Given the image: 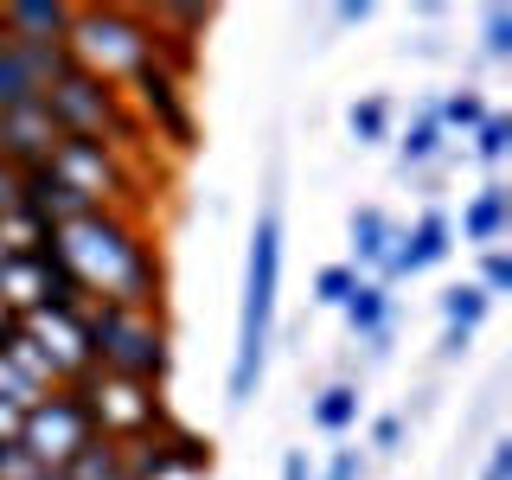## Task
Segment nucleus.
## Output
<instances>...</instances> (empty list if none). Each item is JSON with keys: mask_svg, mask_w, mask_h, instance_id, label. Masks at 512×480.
<instances>
[{"mask_svg": "<svg viewBox=\"0 0 512 480\" xmlns=\"http://www.w3.org/2000/svg\"><path fill=\"white\" fill-rule=\"evenodd\" d=\"M13 205H26V186H20V167L0 160V212H13Z\"/></svg>", "mask_w": 512, "mask_h": 480, "instance_id": "2f4dec72", "label": "nucleus"}, {"mask_svg": "<svg viewBox=\"0 0 512 480\" xmlns=\"http://www.w3.org/2000/svg\"><path fill=\"white\" fill-rule=\"evenodd\" d=\"M116 474H122V448L109 442V436H96L84 455L64 468V480H116Z\"/></svg>", "mask_w": 512, "mask_h": 480, "instance_id": "b1692460", "label": "nucleus"}, {"mask_svg": "<svg viewBox=\"0 0 512 480\" xmlns=\"http://www.w3.org/2000/svg\"><path fill=\"white\" fill-rule=\"evenodd\" d=\"M346 327H352V340H372V333L391 327V288L372 282V276H359V288L346 295Z\"/></svg>", "mask_w": 512, "mask_h": 480, "instance_id": "dca6fc26", "label": "nucleus"}, {"mask_svg": "<svg viewBox=\"0 0 512 480\" xmlns=\"http://www.w3.org/2000/svg\"><path fill=\"white\" fill-rule=\"evenodd\" d=\"M320 480H365V455H359V448H333V461H327Z\"/></svg>", "mask_w": 512, "mask_h": 480, "instance_id": "7c9ffc66", "label": "nucleus"}, {"mask_svg": "<svg viewBox=\"0 0 512 480\" xmlns=\"http://www.w3.org/2000/svg\"><path fill=\"white\" fill-rule=\"evenodd\" d=\"M77 391H84V404H90L96 436H109L116 448L148 442V436H160V429L173 423V410H167V397H160V384L116 378V372H90Z\"/></svg>", "mask_w": 512, "mask_h": 480, "instance_id": "0eeeda50", "label": "nucleus"}, {"mask_svg": "<svg viewBox=\"0 0 512 480\" xmlns=\"http://www.w3.org/2000/svg\"><path fill=\"white\" fill-rule=\"evenodd\" d=\"M96 442V423H90V404L77 384H64V391L39 397V404L26 410V429H20V448L39 468H71L77 455Z\"/></svg>", "mask_w": 512, "mask_h": 480, "instance_id": "1a4fd4ad", "label": "nucleus"}, {"mask_svg": "<svg viewBox=\"0 0 512 480\" xmlns=\"http://www.w3.org/2000/svg\"><path fill=\"white\" fill-rule=\"evenodd\" d=\"M116 480H128V468H122V474H116Z\"/></svg>", "mask_w": 512, "mask_h": 480, "instance_id": "ea45409f", "label": "nucleus"}, {"mask_svg": "<svg viewBox=\"0 0 512 480\" xmlns=\"http://www.w3.org/2000/svg\"><path fill=\"white\" fill-rule=\"evenodd\" d=\"M90 352H96V372L167 384V372H173L167 314H135V308H109V301H96V308H90Z\"/></svg>", "mask_w": 512, "mask_h": 480, "instance_id": "39448f33", "label": "nucleus"}, {"mask_svg": "<svg viewBox=\"0 0 512 480\" xmlns=\"http://www.w3.org/2000/svg\"><path fill=\"white\" fill-rule=\"evenodd\" d=\"M52 250L90 301L135 308V314H160V301H167V263H160V244L148 237V218L84 212L52 231Z\"/></svg>", "mask_w": 512, "mask_h": 480, "instance_id": "f257e3e1", "label": "nucleus"}, {"mask_svg": "<svg viewBox=\"0 0 512 480\" xmlns=\"http://www.w3.org/2000/svg\"><path fill=\"white\" fill-rule=\"evenodd\" d=\"M308 416H314V429L320 436H346L352 423H359V384L352 378H340V384H327V391L308 404Z\"/></svg>", "mask_w": 512, "mask_h": 480, "instance_id": "a211bd4d", "label": "nucleus"}, {"mask_svg": "<svg viewBox=\"0 0 512 480\" xmlns=\"http://www.w3.org/2000/svg\"><path fill=\"white\" fill-rule=\"evenodd\" d=\"M436 122H442V135H474V128L487 122V96H480V90L442 96V103H436Z\"/></svg>", "mask_w": 512, "mask_h": 480, "instance_id": "aec40b11", "label": "nucleus"}, {"mask_svg": "<svg viewBox=\"0 0 512 480\" xmlns=\"http://www.w3.org/2000/svg\"><path fill=\"white\" fill-rule=\"evenodd\" d=\"M64 52L77 71L103 77V84H128L141 64H154V26L141 7L122 0H96V7H71V32H64Z\"/></svg>", "mask_w": 512, "mask_h": 480, "instance_id": "7ed1b4c3", "label": "nucleus"}, {"mask_svg": "<svg viewBox=\"0 0 512 480\" xmlns=\"http://www.w3.org/2000/svg\"><path fill=\"white\" fill-rule=\"evenodd\" d=\"M20 429H26V410L0 404V448H13V442H20Z\"/></svg>", "mask_w": 512, "mask_h": 480, "instance_id": "72a5a7b5", "label": "nucleus"}, {"mask_svg": "<svg viewBox=\"0 0 512 480\" xmlns=\"http://www.w3.org/2000/svg\"><path fill=\"white\" fill-rule=\"evenodd\" d=\"M487 308H493V301L480 295L474 282H455V288H442V320H448V327H468V333H480V320H487Z\"/></svg>", "mask_w": 512, "mask_h": 480, "instance_id": "412c9836", "label": "nucleus"}, {"mask_svg": "<svg viewBox=\"0 0 512 480\" xmlns=\"http://www.w3.org/2000/svg\"><path fill=\"white\" fill-rule=\"evenodd\" d=\"M333 20H340V26H365V20H372V0H340Z\"/></svg>", "mask_w": 512, "mask_h": 480, "instance_id": "f704fd0d", "label": "nucleus"}, {"mask_svg": "<svg viewBox=\"0 0 512 480\" xmlns=\"http://www.w3.org/2000/svg\"><path fill=\"white\" fill-rule=\"evenodd\" d=\"M352 288H359V269H352V263H327L314 276V301H320V308H346Z\"/></svg>", "mask_w": 512, "mask_h": 480, "instance_id": "a878e982", "label": "nucleus"}, {"mask_svg": "<svg viewBox=\"0 0 512 480\" xmlns=\"http://www.w3.org/2000/svg\"><path fill=\"white\" fill-rule=\"evenodd\" d=\"M474 288L480 295H512V256L506 250H480V276H474Z\"/></svg>", "mask_w": 512, "mask_h": 480, "instance_id": "cd10ccee", "label": "nucleus"}, {"mask_svg": "<svg viewBox=\"0 0 512 480\" xmlns=\"http://www.w3.org/2000/svg\"><path fill=\"white\" fill-rule=\"evenodd\" d=\"M346 128L359 148H378V141H391V109H384V96H365V103L346 109Z\"/></svg>", "mask_w": 512, "mask_h": 480, "instance_id": "4be33fe9", "label": "nucleus"}, {"mask_svg": "<svg viewBox=\"0 0 512 480\" xmlns=\"http://www.w3.org/2000/svg\"><path fill=\"white\" fill-rule=\"evenodd\" d=\"M346 237H352V269H359V276H378V263H384V250H391L397 224L384 218L378 205H359V212L346 218Z\"/></svg>", "mask_w": 512, "mask_h": 480, "instance_id": "4468645a", "label": "nucleus"}, {"mask_svg": "<svg viewBox=\"0 0 512 480\" xmlns=\"http://www.w3.org/2000/svg\"><path fill=\"white\" fill-rule=\"evenodd\" d=\"M480 52H487V58H512V7H500V0L480 13Z\"/></svg>", "mask_w": 512, "mask_h": 480, "instance_id": "bb28decb", "label": "nucleus"}, {"mask_svg": "<svg viewBox=\"0 0 512 480\" xmlns=\"http://www.w3.org/2000/svg\"><path fill=\"white\" fill-rule=\"evenodd\" d=\"M122 96H128V109H135V122H141V135H148V141H167L173 154L199 148L192 90H186V77L167 71V64H141V71L122 84Z\"/></svg>", "mask_w": 512, "mask_h": 480, "instance_id": "6e6552de", "label": "nucleus"}, {"mask_svg": "<svg viewBox=\"0 0 512 480\" xmlns=\"http://www.w3.org/2000/svg\"><path fill=\"white\" fill-rule=\"evenodd\" d=\"M442 148H448V135H442V122H436V103H429V109H416L410 135L397 141V167L416 173V167H429V160H436Z\"/></svg>", "mask_w": 512, "mask_h": 480, "instance_id": "6ab92c4d", "label": "nucleus"}, {"mask_svg": "<svg viewBox=\"0 0 512 480\" xmlns=\"http://www.w3.org/2000/svg\"><path fill=\"white\" fill-rule=\"evenodd\" d=\"M276 295H282V205L263 199L250 231V263H244V308H237V352H231V378H224V404L250 410L256 384L269 365V340H276Z\"/></svg>", "mask_w": 512, "mask_h": 480, "instance_id": "f03ea898", "label": "nucleus"}, {"mask_svg": "<svg viewBox=\"0 0 512 480\" xmlns=\"http://www.w3.org/2000/svg\"><path fill=\"white\" fill-rule=\"evenodd\" d=\"M0 359H7V365H13V372H20V378H32V384H39V391H58V378H52V365H45V359H39V352H32V346L20 340V333H13V340H7V346H0Z\"/></svg>", "mask_w": 512, "mask_h": 480, "instance_id": "393cba45", "label": "nucleus"}, {"mask_svg": "<svg viewBox=\"0 0 512 480\" xmlns=\"http://www.w3.org/2000/svg\"><path fill=\"white\" fill-rule=\"evenodd\" d=\"M39 480H64V468H45V474H39Z\"/></svg>", "mask_w": 512, "mask_h": 480, "instance_id": "58836bf2", "label": "nucleus"}, {"mask_svg": "<svg viewBox=\"0 0 512 480\" xmlns=\"http://www.w3.org/2000/svg\"><path fill=\"white\" fill-rule=\"evenodd\" d=\"M39 474H45V468L26 455L20 442H13V448H0V480H39Z\"/></svg>", "mask_w": 512, "mask_h": 480, "instance_id": "c756f323", "label": "nucleus"}, {"mask_svg": "<svg viewBox=\"0 0 512 480\" xmlns=\"http://www.w3.org/2000/svg\"><path fill=\"white\" fill-rule=\"evenodd\" d=\"M0 32L20 45H64L71 7L64 0H0Z\"/></svg>", "mask_w": 512, "mask_h": 480, "instance_id": "f8f14e48", "label": "nucleus"}, {"mask_svg": "<svg viewBox=\"0 0 512 480\" xmlns=\"http://www.w3.org/2000/svg\"><path fill=\"white\" fill-rule=\"evenodd\" d=\"M506 231H512V186L487 180L468 205H461V237H468L474 250H500Z\"/></svg>", "mask_w": 512, "mask_h": 480, "instance_id": "ddd939ff", "label": "nucleus"}, {"mask_svg": "<svg viewBox=\"0 0 512 480\" xmlns=\"http://www.w3.org/2000/svg\"><path fill=\"white\" fill-rule=\"evenodd\" d=\"M480 480H512V442H493V455H487V474Z\"/></svg>", "mask_w": 512, "mask_h": 480, "instance_id": "473e14b6", "label": "nucleus"}, {"mask_svg": "<svg viewBox=\"0 0 512 480\" xmlns=\"http://www.w3.org/2000/svg\"><path fill=\"white\" fill-rule=\"evenodd\" d=\"M20 340L52 365L58 391L64 384H84L96 372V352H90V308H32L20 320Z\"/></svg>", "mask_w": 512, "mask_h": 480, "instance_id": "9d476101", "label": "nucleus"}, {"mask_svg": "<svg viewBox=\"0 0 512 480\" xmlns=\"http://www.w3.org/2000/svg\"><path fill=\"white\" fill-rule=\"evenodd\" d=\"M160 448V461H167V474L180 480V474H212L218 468V455H212V436H199V429H186V423H167L154 436Z\"/></svg>", "mask_w": 512, "mask_h": 480, "instance_id": "2eb2a0df", "label": "nucleus"}, {"mask_svg": "<svg viewBox=\"0 0 512 480\" xmlns=\"http://www.w3.org/2000/svg\"><path fill=\"white\" fill-rule=\"evenodd\" d=\"M0 39H7V32H0Z\"/></svg>", "mask_w": 512, "mask_h": 480, "instance_id": "a19ab883", "label": "nucleus"}, {"mask_svg": "<svg viewBox=\"0 0 512 480\" xmlns=\"http://www.w3.org/2000/svg\"><path fill=\"white\" fill-rule=\"evenodd\" d=\"M372 448H378V455H404V416H397V410H384L372 423Z\"/></svg>", "mask_w": 512, "mask_h": 480, "instance_id": "c85d7f7f", "label": "nucleus"}, {"mask_svg": "<svg viewBox=\"0 0 512 480\" xmlns=\"http://www.w3.org/2000/svg\"><path fill=\"white\" fill-rule=\"evenodd\" d=\"M468 346H474V333H468V327H442V359H461Z\"/></svg>", "mask_w": 512, "mask_h": 480, "instance_id": "c9c22d12", "label": "nucleus"}, {"mask_svg": "<svg viewBox=\"0 0 512 480\" xmlns=\"http://www.w3.org/2000/svg\"><path fill=\"white\" fill-rule=\"evenodd\" d=\"M45 109H52V122H58L64 141H103V148H122V154L148 148V135H141L128 96L116 84H103V77L77 71V64L45 90Z\"/></svg>", "mask_w": 512, "mask_h": 480, "instance_id": "20e7f679", "label": "nucleus"}, {"mask_svg": "<svg viewBox=\"0 0 512 480\" xmlns=\"http://www.w3.org/2000/svg\"><path fill=\"white\" fill-rule=\"evenodd\" d=\"M52 173L71 192H84L96 212H128V218H148L141 212V173H135V154L122 148H103V141H58L52 148Z\"/></svg>", "mask_w": 512, "mask_h": 480, "instance_id": "423d86ee", "label": "nucleus"}, {"mask_svg": "<svg viewBox=\"0 0 512 480\" xmlns=\"http://www.w3.org/2000/svg\"><path fill=\"white\" fill-rule=\"evenodd\" d=\"M282 480H314V468H308L301 448H288V455H282Z\"/></svg>", "mask_w": 512, "mask_h": 480, "instance_id": "e433bc0d", "label": "nucleus"}, {"mask_svg": "<svg viewBox=\"0 0 512 480\" xmlns=\"http://www.w3.org/2000/svg\"><path fill=\"white\" fill-rule=\"evenodd\" d=\"M404 244H410V263L416 269H436V263H448V250H455V224H448V212L429 205V212L404 231Z\"/></svg>", "mask_w": 512, "mask_h": 480, "instance_id": "f3484780", "label": "nucleus"}, {"mask_svg": "<svg viewBox=\"0 0 512 480\" xmlns=\"http://www.w3.org/2000/svg\"><path fill=\"white\" fill-rule=\"evenodd\" d=\"M58 122H52V109L45 103H20V109H0V160L7 167H45L58 148Z\"/></svg>", "mask_w": 512, "mask_h": 480, "instance_id": "9b49d317", "label": "nucleus"}, {"mask_svg": "<svg viewBox=\"0 0 512 480\" xmlns=\"http://www.w3.org/2000/svg\"><path fill=\"white\" fill-rule=\"evenodd\" d=\"M468 141H474V160H480V167H500V160L512 154V116H500V109H487V122H480Z\"/></svg>", "mask_w": 512, "mask_h": 480, "instance_id": "5701e85b", "label": "nucleus"}, {"mask_svg": "<svg viewBox=\"0 0 512 480\" xmlns=\"http://www.w3.org/2000/svg\"><path fill=\"white\" fill-rule=\"evenodd\" d=\"M13 333H20V320H13V308H7V301H0V346H7Z\"/></svg>", "mask_w": 512, "mask_h": 480, "instance_id": "4c0bfd02", "label": "nucleus"}]
</instances>
